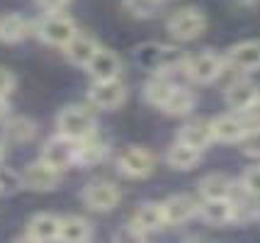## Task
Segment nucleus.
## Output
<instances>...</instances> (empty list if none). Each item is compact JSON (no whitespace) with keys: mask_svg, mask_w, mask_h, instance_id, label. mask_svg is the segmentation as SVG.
Wrapping results in <instances>:
<instances>
[{"mask_svg":"<svg viewBox=\"0 0 260 243\" xmlns=\"http://www.w3.org/2000/svg\"><path fill=\"white\" fill-rule=\"evenodd\" d=\"M134 61L141 68L151 71V73H173V71H182L185 66V54H180L175 47L160 44V42H146L134 49Z\"/></svg>","mask_w":260,"mask_h":243,"instance_id":"f257e3e1","label":"nucleus"},{"mask_svg":"<svg viewBox=\"0 0 260 243\" xmlns=\"http://www.w3.org/2000/svg\"><path fill=\"white\" fill-rule=\"evenodd\" d=\"M56 129H58V134H63L68 139L80 141L98 131V119H95V115H92L88 107H83V105H68V107H63L58 112Z\"/></svg>","mask_w":260,"mask_h":243,"instance_id":"f03ea898","label":"nucleus"},{"mask_svg":"<svg viewBox=\"0 0 260 243\" xmlns=\"http://www.w3.org/2000/svg\"><path fill=\"white\" fill-rule=\"evenodd\" d=\"M34 34L39 37L44 44H49V47L63 49L73 37L78 34V27L63 12H46L44 17L37 22V27H34Z\"/></svg>","mask_w":260,"mask_h":243,"instance_id":"7ed1b4c3","label":"nucleus"},{"mask_svg":"<svg viewBox=\"0 0 260 243\" xmlns=\"http://www.w3.org/2000/svg\"><path fill=\"white\" fill-rule=\"evenodd\" d=\"M224 66H226L224 56H219L212 49H204V51H197L192 56H185L182 71H185V76L192 83L209 85V83H214L224 73Z\"/></svg>","mask_w":260,"mask_h":243,"instance_id":"20e7f679","label":"nucleus"},{"mask_svg":"<svg viewBox=\"0 0 260 243\" xmlns=\"http://www.w3.org/2000/svg\"><path fill=\"white\" fill-rule=\"evenodd\" d=\"M166 29L178 42H192L200 34H204L207 15L200 8H180V10L170 12V17L166 20Z\"/></svg>","mask_w":260,"mask_h":243,"instance_id":"39448f33","label":"nucleus"},{"mask_svg":"<svg viewBox=\"0 0 260 243\" xmlns=\"http://www.w3.org/2000/svg\"><path fill=\"white\" fill-rule=\"evenodd\" d=\"M117 170L129 180H144L156 170V156H153V151L144 149V146H129L119 153Z\"/></svg>","mask_w":260,"mask_h":243,"instance_id":"423d86ee","label":"nucleus"},{"mask_svg":"<svg viewBox=\"0 0 260 243\" xmlns=\"http://www.w3.org/2000/svg\"><path fill=\"white\" fill-rule=\"evenodd\" d=\"M122 199V190L112 180H92L83 190V202L92 212H112Z\"/></svg>","mask_w":260,"mask_h":243,"instance_id":"0eeeda50","label":"nucleus"},{"mask_svg":"<svg viewBox=\"0 0 260 243\" xmlns=\"http://www.w3.org/2000/svg\"><path fill=\"white\" fill-rule=\"evenodd\" d=\"M126 100V85L119 78L112 81H92L88 90V102L98 110H117Z\"/></svg>","mask_w":260,"mask_h":243,"instance_id":"6e6552de","label":"nucleus"},{"mask_svg":"<svg viewBox=\"0 0 260 243\" xmlns=\"http://www.w3.org/2000/svg\"><path fill=\"white\" fill-rule=\"evenodd\" d=\"M39 158L44 163H49L51 168H56V170L63 173L66 168H71L76 163V141L63 136V134H56V136H51L44 144Z\"/></svg>","mask_w":260,"mask_h":243,"instance_id":"1a4fd4ad","label":"nucleus"},{"mask_svg":"<svg viewBox=\"0 0 260 243\" xmlns=\"http://www.w3.org/2000/svg\"><path fill=\"white\" fill-rule=\"evenodd\" d=\"M160 209H163V219H166V226H180V224H187L190 219L197 217V209H200V202L194 199L192 195H170L168 199L160 202Z\"/></svg>","mask_w":260,"mask_h":243,"instance_id":"9d476101","label":"nucleus"},{"mask_svg":"<svg viewBox=\"0 0 260 243\" xmlns=\"http://www.w3.org/2000/svg\"><path fill=\"white\" fill-rule=\"evenodd\" d=\"M226 66L241 71V73H255L260 71V39H246L238 42L226 51Z\"/></svg>","mask_w":260,"mask_h":243,"instance_id":"9b49d317","label":"nucleus"},{"mask_svg":"<svg viewBox=\"0 0 260 243\" xmlns=\"http://www.w3.org/2000/svg\"><path fill=\"white\" fill-rule=\"evenodd\" d=\"M209 127H212V139L221 141V144H238L250 129L238 112H226V115L209 119Z\"/></svg>","mask_w":260,"mask_h":243,"instance_id":"f8f14e48","label":"nucleus"},{"mask_svg":"<svg viewBox=\"0 0 260 243\" xmlns=\"http://www.w3.org/2000/svg\"><path fill=\"white\" fill-rule=\"evenodd\" d=\"M22 183L24 187H29L34 192H49L61 183V170L51 168L49 163L39 158L37 163H29L22 170Z\"/></svg>","mask_w":260,"mask_h":243,"instance_id":"ddd939ff","label":"nucleus"},{"mask_svg":"<svg viewBox=\"0 0 260 243\" xmlns=\"http://www.w3.org/2000/svg\"><path fill=\"white\" fill-rule=\"evenodd\" d=\"M166 226V219H163V209H160V202H144L134 209L132 219H129V229H134L136 233H141L146 238L148 233L160 231Z\"/></svg>","mask_w":260,"mask_h":243,"instance_id":"4468645a","label":"nucleus"},{"mask_svg":"<svg viewBox=\"0 0 260 243\" xmlns=\"http://www.w3.org/2000/svg\"><path fill=\"white\" fill-rule=\"evenodd\" d=\"M260 97V85L250 78H236L226 85L224 90V100L234 112H243L248 105H253Z\"/></svg>","mask_w":260,"mask_h":243,"instance_id":"2eb2a0df","label":"nucleus"},{"mask_svg":"<svg viewBox=\"0 0 260 243\" xmlns=\"http://www.w3.org/2000/svg\"><path fill=\"white\" fill-rule=\"evenodd\" d=\"M85 71L90 73L92 81H112V78L122 76V58L112 49L100 47L95 51V56L90 58V63L85 66Z\"/></svg>","mask_w":260,"mask_h":243,"instance_id":"dca6fc26","label":"nucleus"},{"mask_svg":"<svg viewBox=\"0 0 260 243\" xmlns=\"http://www.w3.org/2000/svg\"><path fill=\"white\" fill-rule=\"evenodd\" d=\"M197 217L212 226L234 224V197H219V199H202Z\"/></svg>","mask_w":260,"mask_h":243,"instance_id":"f3484780","label":"nucleus"},{"mask_svg":"<svg viewBox=\"0 0 260 243\" xmlns=\"http://www.w3.org/2000/svg\"><path fill=\"white\" fill-rule=\"evenodd\" d=\"M110 153V144L105 139L98 136V131L85 136V139L76 141V163L83 165V168H90V165H98L107 158Z\"/></svg>","mask_w":260,"mask_h":243,"instance_id":"a211bd4d","label":"nucleus"},{"mask_svg":"<svg viewBox=\"0 0 260 243\" xmlns=\"http://www.w3.org/2000/svg\"><path fill=\"white\" fill-rule=\"evenodd\" d=\"M194 107H197V95H194V90L175 83V88L170 90L168 100L160 105L158 110L168 117H187V115H192Z\"/></svg>","mask_w":260,"mask_h":243,"instance_id":"6ab92c4d","label":"nucleus"},{"mask_svg":"<svg viewBox=\"0 0 260 243\" xmlns=\"http://www.w3.org/2000/svg\"><path fill=\"white\" fill-rule=\"evenodd\" d=\"M32 34V22L17 15V12H5L0 15V42L3 44H17Z\"/></svg>","mask_w":260,"mask_h":243,"instance_id":"aec40b11","label":"nucleus"},{"mask_svg":"<svg viewBox=\"0 0 260 243\" xmlns=\"http://www.w3.org/2000/svg\"><path fill=\"white\" fill-rule=\"evenodd\" d=\"M58 226H61V217L42 212L29 219L27 224V241H58Z\"/></svg>","mask_w":260,"mask_h":243,"instance_id":"412c9836","label":"nucleus"},{"mask_svg":"<svg viewBox=\"0 0 260 243\" xmlns=\"http://www.w3.org/2000/svg\"><path fill=\"white\" fill-rule=\"evenodd\" d=\"M178 141L192 146V149L204 151L212 144V127H209V119H190L187 124H182L178 129Z\"/></svg>","mask_w":260,"mask_h":243,"instance_id":"4be33fe9","label":"nucleus"},{"mask_svg":"<svg viewBox=\"0 0 260 243\" xmlns=\"http://www.w3.org/2000/svg\"><path fill=\"white\" fill-rule=\"evenodd\" d=\"M100 49V44L88 34H76L71 42H68L66 47H63V54L66 58L73 63V66H80V68H85L88 63H90V58L95 56V51Z\"/></svg>","mask_w":260,"mask_h":243,"instance_id":"5701e85b","label":"nucleus"},{"mask_svg":"<svg viewBox=\"0 0 260 243\" xmlns=\"http://www.w3.org/2000/svg\"><path fill=\"white\" fill-rule=\"evenodd\" d=\"M236 183L226 173H209L200 180V197L202 199H219V197L236 195Z\"/></svg>","mask_w":260,"mask_h":243,"instance_id":"b1692460","label":"nucleus"},{"mask_svg":"<svg viewBox=\"0 0 260 243\" xmlns=\"http://www.w3.org/2000/svg\"><path fill=\"white\" fill-rule=\"evenodd\" d=\"M92 238V224L85 217L71 214V217H61V226H58V241L68 243H83Z\"/></svg>","mask_w":260,"mask_h":243,"instance_id":"393cba45","label":"nucleus"},{"mask_svg":"<svg viewBox=\"0 0 260 243\" xmlns=\"http://www.w3.org/2000/svg\"><path fill=\"white\" fill-rule=\"evenodd\" d=\"M200 161H202V151L192 149V146H187L182 141H175L166 151V163L170 168H175V170H192V168L200 165Z\"/></svg>","mask_w":260,"mask_h":243,"instance_id":"a878e982","label":"nucleus"},{"mask_svg":"<svg viewBox=\"0 0 260 243\" xmlns=\"http://www.w3.org/2000/svg\"><path fill=\"white\" fill-rule=\"evenodd\" d=\"M3 134L12 144H27V141H32L37 136V122L24 115L8 117L5 124H3Z\"/></svg>","mask_w":260,"mask_h":243,"instance_id":"bb28decb","label":"nucleus"},{"mask_svg":"<svg viewBox=\"0 0 260 243\" xmlns=\"http://www.w3.org/2000/svg\"><path fill=\"white\" fill-rule=\"evenodd\" d=\"M175 88V83L170 81V76L166 73H153V78L146 83V88H144V97H146L148 105H153V107H160V105L168 100L170 90Z\"/></svg>","mask_w":260,"mask_h":243,"instance_id":"cd10ccee","label":"nucleus"},{"mask_svg":"<svg viewBox=\"0 0 260 243\" xmlns=\"http://www.w3.org/2000/svg\"><path fill=\"white\" fill-rule=\"evenodd\" d=\"M238 190L260 199V165H250V168L243 170L241 180H238Z\"/></svg>","mask_w":260,"mask_h":243,"instance_id":"c85d7f7f","label":"nucleus"},{"mask_svg":"<svg viewBox=\"0 0 260 243\" xmlns=\"http://www.w3.org/2000/svg\"><path fill=\"white\" fill-rule=\"evenodd\" d=\"M24 183H22V173H15L12 168H3L0 165V195L8 197V195H15L17 190H22Z\"/></svg>","mask_w":260,"mask_h":243,"instance_id":"c756f323","label":"nucleus"},{"mask_svg":"<svg viewBox=\"0 0 260 243\" xmlns=\"http://www.w3.org/2000/svg\"><path fill=\"white\" fill-rule=\"evenodd\" d=\"M160 3H163V0H124V8L132 12L134 17H141V20H144V17H153V15L160 10Z\"/></svg>","mask_w":260,"mask_h":243,"instance_id":"7c9ffc66","label":"nucleus"},{"mask_svg":"<svg viewBox=\"0 0 260 243\" xmlns=\"http://www.w3.org/2000/svg\"><path fill=\"white\" fill-rule=\"evenodd\" d=\"M238 146L243 151V156L248 158H260V127H250L246 136L238 141Z\"/></svg>","mask_w":260,"mask_h":243,"instance_id":"2f4dec72","label":"nucleus"},{"mask_svg":"<svg viewBox=\"0 0 260 243\" xmlns=\"http://www.w3.org/2000/svg\"><path fill=\"white\" fill-rule=\"evenodd\" d=\"M15 85H17V78H15V73L10 68H5V66H0V97H10L15 93Z\"/></svg>","mask_w":260,"mask_h":243,"instance_id":"473e14b6","label":"nucleus"},{"mask_svg":"<svg viewBox=\"0 0 260 243\" xmlns=\"http://www.w3.org/2000/svg\"><path fill=\"white\" fill-rule=\"evenodd\" d=\"M238 115L246 119V124H248V127H260V97L253 105H248L243 112H238Z\"/></svg>","mask_w":260,"mask_h":243,"instance_id":"72a5a7b5","label":"nucleus"},{"mask_svg":"<svg viewBox=\"0 0 260 243\" xmlns=\"http://www.w3.org/2000/svg\"><path fill=\"white\" fill-rule=\"evenodd\" d=\"M37 5L44 12H63L71 5V0H37Z\"/></svg>","mask_w":260,"mask_h":243,"instance_id":"f704fd0d","label":"nucleus"},{"mask_svg":"<svg viewBox=\"0 0 260 243\" xmlns=\"http://www.w3.org/2000/svg\"><path fill=\"white\" fill-rule=\"evenodd\" d=\"M8 117H10V105L5 97H0V122H5Z\"/></svg>","mask_w":260,"mask_h":243,"instance_id":"c9c22d12","label":"nucleus"},{"mask_svg":"<svg viewBox=\"0 0 260 243\" xmlns=\"http://www.w3.org/2000/svg\"><path fill=\"white\" fill-rule=\"evenodd\" d=\"M238 3H243V5H255L258 0H238Z\"/></svg>","mask_w":260,"mask_h":243,"instance_id":"e433bc0d","label":"nucleus"},{"mask_svg":"<svg viewBox=\"0 0 260 243\" xmlns=\"http://www.w3.org/2000/svg\"><path fill=\"white\" fill-rule=\"evenodd\" d=\"M3 158H5V146L0 144V161H3Z\"/></svg>","mask_w":260,"mask_h":243,"instance_id":"4c0bfd02","label":"nucleus"}]
</instances>
